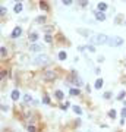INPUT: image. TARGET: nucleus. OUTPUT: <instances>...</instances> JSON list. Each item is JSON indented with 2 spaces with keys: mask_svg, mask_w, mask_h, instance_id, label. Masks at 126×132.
<instances>
[{
  "mask_svg": "<svg viewBox=\"0 0 126 132\" xmlns=\"http://www.w3.org/2000/svg\"><path fill=\"white\" fill-rule=\"evenodd\" d=\"M125 96H126V91H120L119 96H117V100H123V98H125Z\"/></svg>",
  "mask_w": 126,
  "mask_h": 132,
  "instance_id": "obj_19",
  "label": "nucleus"
},
{
  "mask_svg": "<svg viewBox=\"0 0 126 132\" xmlns=\"http://www.w3.org/2000/svg\"><path fill=\"white\" fill-rule=\"evenodd\" d=\"M66 57H67L66 51H60V53H59V59L60 60H66Z\"/></svg>",
  "mask_w": 126,
  "mask_h": 132,
  "instance_id": "obj_18",
  "label": "nucleus"
},
{
  "mask_svg": "<svg viewBox=\"0 0 126 132\" xmlns=\"http://www.w3.org/2000/svg\"><path fill=\"white\" fill-rule=\"evenodd\" d=\"M6 54H7V48L6 47H0V56H2V57H5Z\"/></svg>",
  "mask_w": 126,
  "mask_h": 132,
  "instance_id": "obj_16",
  "label": "nucleus"
},
{
  "mask_svg": "<svg viewBox=\"0 0 126 132\" xmlns=\"http://www.w3.org/2000/svg\"><path fill=\"white\" fill-rule=\"evenodd\" d=\"M37 40H38V34H37V32H31L30 34V41L35 43Z\"/></svg>",
  "mask_w": 126,
  "mask_h": 132,
  "instance_id": "obj_11",
  "label": "nucleus"
},
{
  "mask_svg": "<svg viewBox=\"0 0 126 132\" xmlns=\"http://www.w3.org/2000/svg\"><path fill=\"white\" fill-rule=\"evenodd\" d=\"M108 116H110L111 119H114V117H116V110H113V109H111V110L108 112Z\"/></svg>",
  "mask_w": 126,
  "mask_h": 132,
  "instance_id": "obj_21",
  "label": "nucleus"
},
{
  "mask_svg": "<svg viewBox=\"0 0 126 132\" xmlns=\"http://www.w3.org/2000/svg\"><path fill=\"white\" fill-rule=\"evenodd\" d=\"M24 100H25L26 103H28V101H31V97L28 96V94H26V96H24Z\"/></svg>",
  "mask_w": 126,
  "mask_h": 132,
  "instance_id": "obj_31",
  "label": "nucleus"
},
{
  "mask_svg": "<svg viewBox=\"0 0 126 132\" xmlns=\"http://www.w3.org/2000/svg\"><path fill=\"white\" fill-rule=\"evenodd\" d=\"M94 87H95L97 90H100V88L103 87V79H101V78L97 79V81H95V85H94Z\"/></svg>",
  "mask_w": 126,
  "mask_h": 132,
  "instance_id": "obj_13",
  "label": "nucleus"
},
{
  "mask_svg": "<svg viewBox=\"0 0 126 132\" xmlns=\"http://www.w3.org/2000/svg\"><path fill=\"white\" fill-rule=\"evenodd\" d=\"M95 19L103 22V21H106V15H104L103 12H98V10H97V12H95Z\"/></svg>",
  "mask_w": 126,
  "mask_h": 132,
  "instance_id": "obj_5",
  "label": "nucleus"
},
{
  "mask_svg": "<svg viewBox=\"0 0 126 132\" xmlns=\"http://www.w3.org/2000/svg\"><path fill=\"white\" fill-rule=\"evenodd\" d=\"M73 112H75V113H78V114H81V113H82L81 107H78V106H73Z\"/></svg>",
  "mask_w": 126,
  "mask_h": 132,
  "instance_id": "obj_22",
  "label": "nucleus"
},
{
  "mask_svg": "<svg viewBox=\"0 0 126 132\" xmlns=\"http://www.w3.org/2000/svg\"><path fill=\"white\" fill-rule=\"evenodd\" d=\"M10 97H12V100H18L19 97H21V93H19L18 90H13L12 94H10Z\"/></svg>",
  "mask_w": 126,
  "mask_h": 132,
  "instance_id": "obj_8",
  "label": "nucleus"
},
{
  "mask_svg": "<svg viewBox=\"0 0 126 132\" xmlns=\"http://www.w3.org/2000/svg\"><path fill=\"white\" fill-rule=\"evenodd\" d=\"M107 40L108 37L106 34H97L92 38H90V43H92V44H107Z\"/></svg>",
  "mask_w": 126,
  "mask_h": 132,
  "instance_id": "obj_1",
  "label": "nucleus"
},
{
  "mask_svg": "<svg viewBox=\"0 0 126 132\" xmlns=\"http://www.w3.org/2000/svg\"><path fill=\"white\" fill-rule=\"evenodd\" d=\"M120 114H122V119H125V117H126V107H123V109H122Z\"/></svg>",
  "mask_w": 126,
  "mask_h": 132,
  "instance_id": "obj_25",
  "label": "nucleus"
},
{
  "mask_svg": "<svg viewBox=\"0 0 126 132\" xmlns=\"http://www.w3.org/2000/svg\"><path fill=\"white\" fill-rule=\"evenodd\" d=\"M40 9H43V10H48V5L46 3V2H40Z\"/></svg>",
  "mask_w": 126,
  "mask_h": 132,
  "instance_id": "obj_15",
  "label": "nucleus"
},
{
  "mask_svg": "<svg viewBox=\"0 0 126 132\" xmlns=\"http://www.w3.org/2000/svg\"><path fill=\"white\" fill-rule=\"evenodd\" d=\"M30 50L31 51H40V50H43L41 48V46H38V44H32V46H30Z\"/></svg>",
  "mask_w": 126,
  "mask_h": 132,
  "instance_id": "obj_9",
  "label": "nucleus"
},
{
  "mask_svg": "<svg viewBox=\"0 0 126 132\" xmlns=\"http://www.w3.org/2000/svg\"><path fill=\"white\" fill-rule=\"evenodd\" d=\"M35 131H37V129H35V126H34V125L28 126V132H35Z\"/></svg>",
  "mask_w": 126,
  "mask_h": 132,
  "instance_id": "obj_26",
  "label": "nucleus"
},
{
  "mask_svg": "<svg viewBox=\"0 0 126 132\" xmlns=\"http://www.w3.org/2000/svg\"><path fill=\"white\" fill-rule=\"evenodd\" d=\"M54 96H56V98H57V100H63V98H65V94H63L60 90L56 91V93H54Z\"/></svg>",
  "mask_w": 126,
  "mask_h": 132,
  "instance_id": "obj_10",
  "label": "nucleus"
},
{
  "mask_svg": "<svg viewBox=\"0 0 126 132\" xmlns=\"http://www.w3.org/2000/svg\"><path fill=\"white\" fill-rule=\"evenodd\" d=\"M69 94H71V96H79V94H81V91H79V88H71Z\"/></svg>",
  "mask_w": 126,
  "mask_h": 132,
  "instance_id": "obj_12",
  "label": "nucleus"
},
{
  "mask_svg": "<svg viewBox=\"0 0 126 132\" xmlns=\"http://www.w3.org/2000/svg\"><path fill=\"white\" fill-rule=\"evenodd\" d=\"M125 106H126V101H125Z\"/></svg>",
  "mask_w": 126,
  "mask_h": 132,
  "instance_id": "obj_34",
  "label": "nucleus"
},
{
  "mask_svg": "<svg viewBox=\"0 0 126 132\" xmlns=\"http://www.w3.org/2000/svg\"><path fill=\"white\" fill-rule=\"evenodd\" d=\"M43 103H44V104H48V103H50V98H48L47 96H44V98H43Z\"/></svg>",
  "mask_w": 126,
  "mask_h": 132,
  "instance_id": "obj_27",
  "label": "nucleus"
},
{
  "mask_svg": "<svg viewBox=\"0 0 126 132\" xmlns=\"http://www.w3.org/2000/svg\"><path fill=\"white\" fill-rule=\"evenodd\" d=\"M51 40H53V38H51V35H50V34H47V35H46V41H47V43H51Z\"/></svg>",
  "mask_w": 126,
  "mask_h": 132,
  "instance_id": "obj_29",
  "label": "nucleus"
},
{
  "mask_svg": "<svg viewBox=\"0 0 126 132\" xmlns=\"http://www.w3.org/2000/svg\"><path fill=\"white\" fill-rule=\"evenodd\" d=\"M21 34H22V28H21V27H16V28L12 31V38H18Z\"/></svg>",
  "mask_w": 126,
  "mask_h": 132,
  "instance_id": "obj_4",
  "label": "nucleus"
},
{
  "mask_svg": "<svg viewBox=\"0 0 126 132\" xmlns=\"http://www.w3.org/2000/svg\"><path fill=\"white\" fill-rule=\"evenodd\" d=\"M46 21V16H38L37 18V22H44Z\"/></svg>",
  "mask_w": 126,
  "mask_h": 132,
  "instance_id": "obj_28",
  "label": "nucleus"
},
{
  "mask_svg": "<svg viewBox=\"0 0 126 132\" xmlns=\"http://www.w3.org/2000/svg\"><path fill=\"white\" fill-rule=\"evenodd\" d=\"M44 78H46V79H54V78H56V73H54L53 71H47L46 75H44Z\"/></svg>",
  "mask_w": 126,
  "mask_h": 132,
  "instance_id": "obj_6",
  "label": "nucleus"
},
{
  "mask_svg": "<svg viewBox=\"0 0 126 132\" xmlns=\"http://www.w3.org/2000/svg\"><path fill=\"white\" fill-rule=\"evenodd\" d=\"M81 3V6H87L88 5V2H85V0H82V2H79Z\"/></svg>",
  "mask_w": 126,
  "mask_h": 132,
  "instance_id": "obj_33",
  "label": "nucleus"
},
{
  "mask_svg": "<svg viewBox=\"0 0 126 132\" xmlns=\"http://www.w3.org/2000/svg\"><path fill=\"white\" fill-rule=\"evenodd\" d=\"M106 9H107V5H106V3H98V5H97V10H98V12L104 13Z\"/></svg>",
  "mask_w": 126,
  "mask_h": 132,
  "instance_id": "obj_7",
  "label": "nucleus"
},
{
  "mask_svg": "<svg viewBox=\"0 0 126 132\" xmlns=\"http://www.w3.org/2000/svg\"><path fill=\"white\" fill-rule=\"evenodd\" d=\"M125 25H126V21H125Z\"/></svg>",
  "mask_w": 126,
  "mask_h": 132,
  "instance_id": "obj_35",
  "label": "nucleus"
},
{
  "mask_svg": "<svg viewBox=\"0 0 126 132\" xmlns=\"http://www.w3.org/2000/svg\"><path fill=\"white\" fill-rule=\"evenodd\" d=\"M78 32H79V34H82V35H85V37H88V35H90V31L82 30V28H79V30H78Z\"/></svg>",
  "mask_w": 126,
  "mask_h": 132,
  "instance_id": "obj_17",
  "label": "nucleus"
},
{
  "mask_svg": "<svg viewBox=\"0 0 126 132\" xmlns=\"http://www.w3.org/2000/svg\"><path fill=\"white\" fill-rule=\"evenodd\" d=\"M123 43H125L123 38H122V37H117V35L108 37V40H107V44L110 46V47H119V46H122Z\"/></svg>",
  "mask_w": 126,
  "mask_h": 132,
  "instance_id": "obj_3",
  "label": "nucleus"
},
{
  "mask_svg": "<svg viewBox=\"0 0 126 132\" xmlns=\"http://www.w3.org/2000/svg\"><path fill=\"white\" fill-rule=\"evenodd\" d=\"M6 12H7V9H6L5 6L0 7V15H2V16H5V15H6Z\"/></svg>",
  "mask_w": 126,
  "mask_h": 132,
  "instance_id": "obj_20",
  "label": "nucleus"
},
{
  "mask_svg": "<svg viewBox=\"0 0 126 132\" xmlns=\"http://www.w3.org/2000/svg\"><path fill=\"white\" fill-rule=\"evenodd\" d=\"M34 62H35L37 65H41V66H47L51 63V59L48 57L47 54H40V56H37L35 59H34Z\"/></svg>",
  "mask_w": 126,
  "mask_h": 132,
  "instance_id": "obj_2",
  "label": "nucleus"
},
{
  "mask_svg": "<svg viewBox=\"0 0 126 132\" xmlns=\"http://www.w3.org/2000/svg\"><path fill=\"white\" fill-rule=\"evenodd\" d=\"M62 3H63V5H66V6H71V5H72L73 2H72V0H63Z\"/></svg>",
  "mask_w": 126,
  "mask_h": 132,
  "instance_id": "obj_24",
  "label": "nucleus"
},
{
  "mask_svg": "<svg viewBox=\"0 0 126 132\" xmlns=\"http://www.w3.org/2000/svg\"><path fill=\"white\" fill-rule=\"evenodd\" d=\"M13 10H15L16 13H19L21 10H22V3H16V5H15V7H13Z\"/></svg>",
  "mask_w": 126,
  "mask_h": 132,
  "instance_id": "obj_14",
  "label": "nucleus"
},
{
  "mask_svg": "<svg viewBox=\"0 0 126 132\" xmlns=\"http://www.w3.org/2000/svg\"><path fill=\"white\" fill-rule=\"evenodd\" d=\"M5 76H6V71H2V73H0V78L3 79Z\"/></svg>",
  "mask_w": 126,
  "mask_h": 132,
  "instance_id": "obj_32",
  "label": "nucleus"
},
{
  "mask_svg": "<svg viewBox=\"0 0 126 132\" xmlns=\"http://www.w3.org/2000/svg\"><path fill=\"white\" fill-rule=\"evenodd\" d=\"M103 97H104V98H106V100H108V98H110V97H111V93H110V91H106V93H104V94H103Z\"/></svg>",
  "mask_w": 126,
  "mask_h": 132,
  "instance_id": "obj_23",
  "label": "nucleus"
},
{
  "mask_svg": "<svg viewBox=\"0 0 126 132\" xmlns=\"http://www.w3.org/2000/svg\"><path fill=\"white\" fill-rule=\"evenodd\" d=\"M2 110H3V112H7V110H9V106H6V104H2Z\"/></svg>",
  "mask_w": 126,
  "mask_h": 132,
  "instance_id": "obj_30",
  "label": "nucleus"
}]
</instances>
